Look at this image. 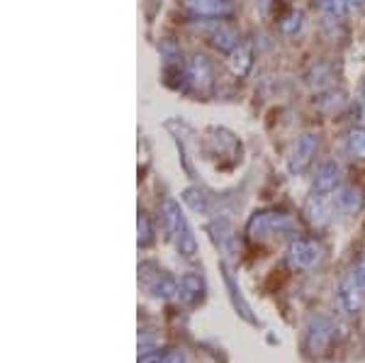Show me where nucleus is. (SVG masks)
Returning <instances> with one entry per match:
<instances>
[{
    "instance_id": "nucleus-13",
    "label": "nucleus",
    "mask_w": 365,
    "mask_h": 363,
    "mask_svg": "<svg viewBox=\"0 0 365 363\" xmlns=\"http://www.w3.org/2000/svg\"><path fill=\"white\" fill-rule=\"evenodd\" d=\"M251 66H253V51H251V46L249 44H239L237 49L229 54V68H232V73L234 76H246L251 71Z\"/></svg>"
},
{
    "instance_id": "nucleus-14",
    "label": "nucleus",
    "mask_w": 365,
    "mask_h": 363,
    "mask_svg": "<svg viewBox=\"0 0 365 363\" xmlns=\"http://www.w3.org/2000/svg\"><path fill=\"white\" fill-rule=\"evenodd\" d=\"M307 220L312 222V225L322 227L327 225L329 218H331V205L327 203V195H312V200L307 203Z\"/></svg>"
},
{
    "instance_id": "nucleus-9",
    "label": "nucleus",
    "mask_w": 365,
    "mask_h": 363,
    "mask_svg": "<svg viewBox=\"0 0 365 363\" xmlns=\"http://www.w3.org/2000/svg\"><path fill=\"white\" fill-rule=\"evenodd\" d=\"M334 203H336V208L341 210V213L356 215V213H361V210H363L365 195H363V190L358 188V185H341V188H336Z\"/></svg>"
},
{
    "instance_id": "nucleus-20",
    "label": "nucleus",
    "mask_w": 365,
    "mask_h": 363,
    "mask_svg": "<svg viewBox=\"0 0 365 363\" xmlns=\"http://www.w3.org/2000/svg\"><path fill=\"white\" fill-rule=\"evenodd\" d=\"M158 363H185V356H182V351H168V354L161 356Z\"/></svg>"
},
{
    "instance_id": "nucleus-15",
    "label": "nucleus",
    "mask_w": 365,
    "mask_h": 363,
    "mask_svg": "<svg viewBox=\"0 0 365 363\" xmlns=\"http://www.w3.org/2000/svg\"><path fill=\"white\" fill-rule=\"evenodd\" d=\"M346 151L353 156V159L365 161V127H353L346 137Z\"/></svg>"
},
{
    "instance_id": "nucleus-21",
    "label": "nucleus",
    "mask_w": 365,
    "mask_h": 363,
    "mask_svg": "<svg viewBox=\"0 0 365 363\" xmlns=\"http://www.w3.org/2000/svg\"><path fill=\"white\" fill-rule=\"evenodd\" d=\"M353 276H356V280L361 283V288L365 290V256L361 261H358V266H356V271H353Z\"/></svg>"
},
{
    "instance_id": "nucleus-4",
    "label": "nucleus",
    "mask_w": 365,
    "mask_h": 363,
    "mask_svg": "<svg viewBox=\"0 0 365 363\" xmlns=\"http://www.w3.org/2000/svg\"><path fill=\"white\" fill-rule=\"evenodd\" d=\"M334 342V324L329 317L324 315H314L309 319V327H307V339H304V347L312 356H322L327 354L329 347Z\"/></svg>"
},
{
    "instance_id": "nucleus-2",
    "label": "nucleus",
    "mask_w": 365,
    "mask_h": 363,
    "mask_svg": "<svg viewBox=\"0 0 365 363\" xmlns=\"http://www.w3.org/2000/svg\"><path fill=\"white\" fill-rule=\"evenodd\" d=\"M246 234L253 242H261L273 234H297V222L292 220V215L280 213V210H258L251 215Z\"/></svg>"
},
{
    "instance_id": "nucleus-22",
    "label": "nucleus",
    "mask_w": 365,
    "mask_h": 363,
    "mask_svg": "<svg viewBox=\"0 0 365 363\" xmlns=\"http://www.w3.org/2000/svg\"><path fill=\"white\" fill-rule=\"evenodd\" d=\"M346 3H349V8L356 10V13H363L365 10V0H346Z\"/></svg>"
},
{
    "instance_id": "nucleus-7",
    "label": "nucleus",
    "mask_w": 365,
    "mask_h": 363,
    "mask_svg": "<svg viewBox=\"0 0 365 363\" xmlns=\"http://www.w3.org/2000/svg\"><path fill=\"white\" fill-rule=\"evenodd\" d=\"M339 300H341V305H344V310L349 315H358V312H361V307H363V288H361V283H358L353 273H351L349 278L341 280Z\"/></svg>"
},
{
    "instance_id": "nucleus-6",
    "label": "nucleus",
    "mask_w": 365,
    "mask_h": 363,
    "mask_svg": "<svg viewBox=\"0 0 365 363\" xmlns=\"http://www.w3.org/2000/svg\"><path fill=\"white\" fill-rule=\"evenodd\" d=\"M187 81L195 88L197 93H210L212 86H215V68H212V61L205 54H195L187 63Z\"/></svg>"
},
{
    "instance_id": "nucleus-12",
    "label": "nucleus",
    "mask_w": 365,
    "mask_h": 363,
    "mask_svg": "<svg viewBox=\"0 0 365 363\" xmlns=\"http://www.w3.org/2000/svg\"><path fill=\"white\" fill-rule=\"evenodd\" d=\"M210 42H212L215 49L225 51V54H232V51L239 46V32L234 27H229V25L222 22V25H217L210 32Z\"/></svg>"
},
{
    "instance_id": "nucleus-5",
    "label": "nucleus",
    "mask_w": 365,
    "mask_h": 363,
    "mask_svg": "<svg viewBox=\"0 0 365 363\" xmlns=\"http://www.w3.org/2000/svg\"><path fill=\"white\" fill-rule=\"evenodd\" d=\"M317 151H319V137L312 134V132L302 134V137L295 142V146H292L290 159H287V168H290V173L299 175V173L307 171V168L312 166V161H314Z\"/></svg>"
},
{
    "instance_id": "nucleus-17",
    "label": "nucleus",
    "mask_w": 365,
    "mask_h": 363,
    "mask_svg": "<svg viewBox=\"0 0 365 363\" xmlns=\"http://www.w3.org/2000/svg\"><path fill=\"white\" fill-rule=\"evenodd\" d=\"M319 5H322L324 13H327L329 17H331V20H341V17H344V15L351 10L346 0H322Z\"/></svg>"
},
{
    "instance_id": "nucleus-16",
    "label": "nucleus",
    "mask_w": 365,
    "mask_h": 363,
    "mask_svg": "<svg viewBox=\"0 0 365 363\" xmlns=\"http://www.w3.org/2000/svg\"><path fill=\"white\" fill-rule=\"evenodd\" d=\"M182 200H185L187 205H190L195 213H210V200L205 193H200L197 188H187L185 193H182Z\"/></svg>"
},
{
    "instance_id": "nucleus-8",
    "label": "nucleus",
    "mask_w": 365,
    "mask_h": 363,
    "mask_svg": "<svg viewBox=\"0 0 365 363\" xmlns=\"http://www.w3.org/2000/svg\"><path fill=\"white\" fill-rule=\"evenodd\" d=\"M182 5L197 17H225L232 13V0H182Z\"/></svg>"
},
{
    "instance_id": "nucleus-3",
    "label": "nucleus",
    "mask_w": 365,
    "mask_h": 363,
    "mask_svg": "<svg viewBox=\"0 0 365 363\" xmlns=\"http://www.w3.org/2000/svg\"><path fill=\"white\" fill-rule=\"evenodd\" d=\"M324 259V247L317 239H292L287 247V261L292 268H314Z\"/></svg>"
},
{
    "instance_id": "nucleus-19",
    "label": "nucleus",
    "mask_w": 365,
    "mask_h": 363,
    "mask_svg": "<svg viewBox=\"0 0 365 363\" xmlns=\"http://www.w3.org/2000/svg\"><path fill=\"white\" fill-rule=\"evenodd\" d=\"M280 29L285 34H297L299 29H302V15L299 13H290L285 17V20L280 22Z\"/></svg>"
},
{
    "instance_id": "nucleus-10",
    "label": "nucleus",
    "mask_w": 365,
    "mask_h": 363,
    "mask_svg": "<svg viewBox=\"0 0 365 363\" xmlns=\"http://www.w3.org/2000/svg\"><path fill=\"white\" fill-rule=\"evenodd\" d=\"M339 180H341V166L336 161H327L319 171H317L314 195H329V193H334L339 185Z\"/></svg>"
},
{
    "instance_id": "nucleus-18",
    "label": "nucleus",
    "mask_w": 365,
    "mask_h": 363,
    "mask_svg": "<svg viewBox=\"0 0 365 363\" xmlns=\"http://www.w3.org/2000/svg\"><path fill=\"white\" fill-rule=\"evenodd\" d=\"M137 230H139V247H149L154 232H151V220H149V215H146V213H139Z\"/></svg>"
},
{
    "instance_id": "nucleus-1",
    "label": "nucleus",
    "mask_w": 365,
    "mask_h": 363,
    "mask_svg": "<svg viewBox=\"0 0 365 363\" xmlns=\"http://www.w3.org/2000/svg\"><path fill=\"white\" fill-rule=\"evenodd\" d=\"M161 215H163V222H166V230L170 232L175 242V249L180 251L185 259H192L197 254V239L192 234L190 225H187V218L182 215L180 205L173 200V198H166L161 205Z\"/></svg>"
},
{
    "instance_id": "nucleus-11",
    "label": "nucleus",
    "mask_w": 365,
    "mask_h": 363,
    "mask_svg": "<svg viewBox=\"0 0 365 363\" xmlns=\"http://www.w3.org/2000/svg\"><path fill=\"white\" fill-rule=\"evenodd\" d=\"M205 292V280L197 276V273H185L178 280V297L187 305H195L197 300H202Z\"/></svg>"
}]
</instances>
